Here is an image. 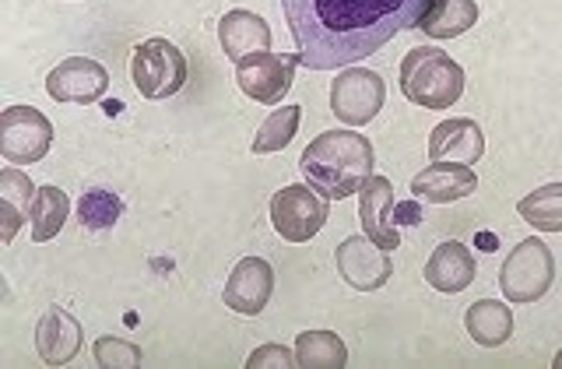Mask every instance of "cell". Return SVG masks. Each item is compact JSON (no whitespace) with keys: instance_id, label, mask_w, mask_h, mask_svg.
<instances>
[{"instance_id":"6da1fadb","label":"cell","mask_w":562,"mask_h":369,"mask_svg":"<svg viewBox=\"0 0 562 369\" xmlns=\"http://www.w3.org/2000/svg\"><path fill=\"white\" fill-rule=\"evenodd\" d=\"M429 0H281L299 60L338 70L373 57L397 32L418 25Z\"/></svg>"},{"instance_id":"7a4b0ae2","label":"cell","mask_w":562,"mask_h":369,"mask_svg":"<svg viewBox=\"0 0 562 369\" xmlns=\"http://www.w3.org/2000/svg\"><path fill=\"white\" fill-rule=\"evenodd\" d=\"M373 145L356 131H324L299 158L306 183L321 190L327 201H341L359 193L373 176Z\"/></svg>"},{"instance_id":"3957f363","label":"cell","mask_w":562,"mask_h":369,"mask_svg":"<svg viewBox=\"0 0 562 369\" xmlns=\"http://www.w3.org/2000/svg\"><path fill=\"white\" fill-rule=\"evenodd\" d=\"M401 92L422 110H450L464 96V67L436 46H415L401 60Z\"/></svg>"},{"instance_id":"277c9868","label":"cell","mask_w":562,"mask_h":369,"mask_svg":"<svg viewBox=\"0 0 562 369\" xmlns=\"http://www.w3.org/2000/svg\"><path fill=\"white\" fill-rule=\"evenodd\" d=\"M555 281V257L541 239H524L506 254L499 268V289L509 303H535Z\"/></svg>"},{"instance_id":"5b68a950","label":"cell","mask_w":562,"mask_h":369,"mask_svg":"<svg viewBox=\"0 0 562 369\" xmlns=\"http://www.w3.org/2000/svg\"><path fill=\"white\" fill-rule=\"evenodd\" d=\"M327 198L310 183L281 187L271 198V225L281 239L289 243H310L327 225Z\"/></svg>"},{"instance_id":"8992f818","label":"cell","mask_w":562,"mask_h":369,"mask_svg":"<svg viewBox=\"0 0 562 369\" xmlns=\"http://www.w3.org/2000/svg\"><path fill=\"white\" fill-rule=\"evenodd\" d=\"M131 78L145 99H169L187 85V57L169 40H148L134 49Z\"/></svg>"},{"instance_id":"52a82bcc","label":"cell","mask_w":562,"mask_h":369,"mask_svg":"<svg viewBox=\"0 0 562 369\" xmlns=\"http://www.w3.org/2000/svg\"><path fill=\"white\" fill-rule=\"evenodd\" d=\"M53 145V123L32 105H8L0 113V155L11 166L43 163Z\"/></svg>"},{"instance_id":"ba28073f","label":"cell","mask_w":562,"mask_h":369,"mask_svg":"<svg viewBox=\"0 0 562 369\" xmlns=\"http://www.w3.org/2000/svg\"><path fill=\"white\" fill-rule=\"evenodd\" d=\"M386 102V85L376 70L366 67H345L338 81L330 85V110L348 127H366Z\"/></svg>"},{"instance_id":"9c48e42d","label":"cell","mask_w":562,"mask_h":369,"mask_svg":"<svg viewBox=\"0 0 562 369\" xmlns=\"http://www.w3.org/2000/svg\"><path fill=\"white\" fill-rule=\"evenodd\" d=\"M334 260H338V275L356 292H376L394 275V257H391V250H383V246L373 243L366 233L362 236H348L338 246Z\"/></svg>"},{"instance_id":"30bf717a","label":"cell","mask_w":562,"mask_h":369,"mask_svg":"<svg viewBox=\"0 0 562 369\" xmlns=\"http://www.w3.org/2000/svg\"><path fill=\"white\" fill-rule=\"evenodd\" d=\"M299 57H285V53H254L236 64V85L243 88V96H250L254 102L278 105L285 99L295 78Z\"/></svg>"},{"instance_id":"8fae6325","label":"cell","mask_w":562,"mask_h":369,"mask_svg":"<svg viewBox=\"0 0 562 369\" xmlns=\"http://www.w3.org/2000/svg\"><path fill=\"white\" fill-rule=\"evenodd\" d=\"M105 88H110V75L92 57H67L46 78L53 102H95L105 96Z\"/></svg>"},{"instance_id":"7c38bea8","label":"cell","mask_w":562,"mask_h":369,"mask_svg":"<svg viewBox=\"0 0 562 369\" xmlns=\"http://www.w3.org/2000/svg\"><path fill=\"white\" fill-rule=\"evenodd\" d=\"M274 295V268L263 257H243L225 281V306L243 316H257Z\"/></svg>"},{"instance_id":"4fadbf2b","label":"cell","mask_w":562,"mask_h":369,"mask_svg":"<svg viewBox=\"0 0 562 369\" xmlns=\"http://www.w3.org/2000/svg\"><path fill=\"white\" fill-rule=\"evenodd\" d=\"M485 155V134L474 120L453 116L436 123L429 134V163H457V166H474Z\"/></svg>"},{"instance_id":"5bb4252c","label":"cell","mask_w":562,"mask_h":369,"mask_svg":"<svg viewBox=\"0 0 562 369\" xmlns=\"http://www.w3.org/2000/svg\"><path fill=\"white\" fill-rule=\"evenodd\" d=\"M391 211H394V183L386 176L373 172L359 190V219H362V233L373 243H380L383 250H397L401 246V233Z\"/></svg>"},{"instance_id":"9a60e30c","label":"cell","mask_w":562,"mask_h":369,"mask_svg":"<svg viewBox=\"0 0 562 369\" xmlns=\"http://www.w3.org/2000/svg\"><path fill=\"white\" fill-rule=\"evenodd\" d=\"M474 190H479V172L457 163H432L412 180V193L429 204H453L461 198H471Z\"/></svg>"},{"instance_id":"2e32d148","label":"cell","mask_w":562,"mask_h":369,"mask_svg":"<svg viewBox=\"0 0 562 369\" xmlns=\"http://www.w3.org/2000/svg\"><path fill=\"white\" fill-rule=\"evenodd\" d=\"M81 324L60 306H49L35 324V351L46 366H64L81 351Z\"/></svg>"},{"instance_id":"e0dca14e","label":"cell","mask_w":562,"mask_h":369,"mask_svg":"<svg viewBox=\"0 0 562 369\" xmlns=\"http://www.w3.org/2000/svg\"><path fill=\"white\" fill-rule=\"evenodd\" d=\"M474 275H479V260H474V254L457 239L439 243L432 257L426 260V281L443 295L464 292L474 281Z\"/></svg>"},{"instance_id":"ac0fdd59","label":"cell","mask_w":562,"mask_h":369,"mask_svg":"<svg viewBox=\"0 0 562 369\" xmlns=\"http://www.w3.org/2000/svg\"><path fill=\"white\" fill-rule=\"evenodd\" d=\"M218 43L225 49V57L239 64L246 57H254V53L271 49V29L260 14L236 8L218 22Z\"/></svg>"},{"instance_id":"d6986e66","label":"cell","mask_w":562,"mask_h":369,"mask_svg":"<svg viewBox=\"0 0 562 369\" xmlns=\"http://www.w3.org/2000/svg\"><path fill=\"white\" fill-rule=\"evenodd\" d=\"M464 327L482 348H499L514 334V310L499 303V299H479V303L468 306Z\"/></svg>"},{"instance_id":"ffe728a7","label":"cell","mask_w":562,"mask_h":369,"mask_svg":"<svg viewBox=\"0 0 562 369\" xmlns=\"http://www.w3.org/2000/svg\"><path fill=\"white\" fill-rule=\"evenodd\" d=\"M479 22V4L474 0H429L418 18V29L432 40H457Z\"/></svg>"},{"instance_id":"44dd1931","label":"cell","mask_w":562,"mask_h":369,"mask_svg":"<svg viewBox=\"0 0 562 369\" xmlns=\"http://www.w3.org/2000/svg\"><path fill=\"white\" fill-rule=\"evenodd\" d=\"M70 215V201L67 193L60 187H40V193H35V201L29 208V225H32V239L35 243H49L53 236L60 233L64 222Z\"/></svg>"},{"instance_id":"7402d4cb","label":"cell","mask_w":562,"mask_h":369,"mask_svg":"<svg viewBox=\"0 0 562 369\" xmlns=\"http://www.w3.org/2000/svg\"><path fill=\"white\" fill-rule=\"evenodd\" d=\"M520 219L538 233H562V183H544L517 204Z\"/></svg>"},{"instance_id":"603a6c76","label":"cell","mask_w":562,"mask_h":369,"mask_svg":"<svg viewBox=\"0 0 562 369\" xmlns=\"http://www.w3.org/2000/svg\"><path fill=\"white\" fill-rule=\"evenodd\" d=\"M295 362L299 366H316V369L345 366L348 362V348L334 331H303L295 338Z\"/></svg>"},{"instance_id":"cb8c5ba5","label":"cell","mask_w":562,"mask_h":369,"mask_svg":"<svg viewBox=\"0 0 562 369\" xmlns=\"http://www.w3.org/2000/svg\"><path fill=\"white\" fill-rule=\"evenodd\" d=\"M299 120H303V110L299 105H278L274 113H268V120L260 123L257 134H254V155H271L289 148V141L299 131Z\"/></svg>"},{"instance_id":"d4e9b609","label":"cell","mask_w":562,"mask_h":369,"mask_svg":"<svg viewBox=\"0 0 562 369\" xmlns=\"http://www.w3.org/2000/svg\"><path fill=\"white\" fill-rule=\"evenodd\" d=\"M78 211H81V225H88V228H110L120 219L123 204H120L116 193H110V190H88L85 198H81Z\"/></svg>"},{"instance_id":"484cf974","label":"cell","mask_w":562,"mask_h":369,"mask_svg":"<svg viewBox=\"0 0 562 369\" xmlns=\"http://www.w3.org/2000/svg\"><path fill=\"white\" fill-rule=\"evenodd\" d=\"M92 356L99 366H120V369H127V366H137L140 362V348L127 338H99L92 345Z\"/></svg>"},{"instance_id":"4316f807","label":"cell","mask_w":562,"mask_h":369,"mask_svg":"<svg viewBox=\"0 0 562 369\" xmlns=\"http://www.w3.org/2000/svg\"><path fill=\"white\" fill-rule=\"evenodd\" d=\"M35 193H40V187H32V180L22 169H4V172H0V201H11L18 211H25V215H29Z\"/></svg>"},{"instance_id":"83f0119b","label":"cell","mask_w":562,"mask_h":369,"mask_svg":"<svg viewBox=\"0 0 562 369\" xmlns=\"http://www.w3.org/2000/svg\"><path fill=\"white\" fill-rule=\"evenodd\" d=\"M250 369H263V366H299L295 362V348H285V345H260L250 351V359H246Z\"/></svg>"},{"instance_id":"f1b7e54d","label":"cell","mask_w":562,"mask_h":369,"mask_svg":"<svg viewBox=\"0 0 562 369\" xmlns=\"http://www.w3.org/2000/svg\"><path fill=\"white\" fill-rule=\"evenodd\" d=\"M22 215H25V211H18L11 201H0V225H4V228H0V239H4V243L14 239L18 225H22Z\"/></svg>"},{"instance_id":"f546056e","label":"cell","mask_w":562,"mask_h":369,"mask_svg":"<svg viewBox=\"0 0 562 369\" xmlns=\"http://www.w3.org/2000/svg\"><path fill=\"white\" fill-rule=\"evenodd\" d=\"M555 366H559V369H562V351H559V356H555Z\"/></svg>"}]
</instances>
